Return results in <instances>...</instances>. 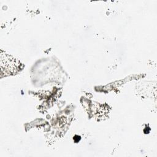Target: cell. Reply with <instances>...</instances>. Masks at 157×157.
<instances>
[{"instance_id":"obj_1","label":"cell","mask_w":157,"mask_h":157,"mask_svg":"<svg viewBox=\"0 0 157 157\" xmlns=\"http://www.w3.org/2000/svg\"><path fill=\"white\" fill-rule=\"evenodd\" d=\"M20 62L12 56L1 51V72L5 75L15 74L21 69Z\"/></svg>"}]
</instances>
